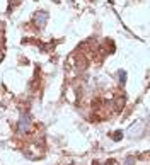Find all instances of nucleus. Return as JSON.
Listing matches in <instances>:
<instances>
[{
	"mask_svg": "<svg viewBox=\"0 0 150 165\" xmlns=\"http://www.w3.org/2000/svg\"><path fill=\"white\" fill-rule=\"evenodd\" d=\"M27 121H29V119H27V116H22L20 117V129H22V131H26V129H27V126H29V123H27Z\"/></svg>",
	"mask_w": 150,
	"mask_h": 165,
	"instance_id": "obj_1",
	"label": "nucleus"
}]
</instances>
